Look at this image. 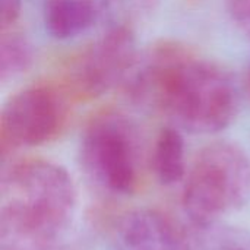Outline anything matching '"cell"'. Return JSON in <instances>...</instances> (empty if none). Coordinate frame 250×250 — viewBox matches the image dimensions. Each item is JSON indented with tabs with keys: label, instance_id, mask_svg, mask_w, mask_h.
I'll return each mask as SVG.
<instances>
[{
	"label": "cell",
	"instance_id": "obj_1",
	"mask_svg": "<svg viewBox=\"0 0 250 250\" xmlns=\"http://www.w3.org/2000/svg\"><path fill=\"white\" fill-rule=\"evenodd\" d=\"M123 85L133 103L167 116L190 133L224 130L240 107L233 76L174 41L158 42L138 56Z\"/></svg>",
	"mask_w": 250,
	"mask_h": 250
},
{
	"label": "cell",
	"instance_id": "obj_2",
	"mask_svg": "<svg viewBox=\"0 0 250 250\" xmlns=\"http://www.w3.org/2000/svg\"><path fill=\"white\" fill-rule=\"evenodd\" d=\"M76 212V186L64 167L44 158L16 161L1 174L0 250H51Z\"/></svg>",
	"mask_w": 250,
	"mask_h": 250
},
{
	"label": "cell",
	"instance_id": "obj_3",
	"mask_svg": "<svg viewBox=\"0 0 250 250\" xmlns=\"http://www.w3.org/2000/svg\"><path fill=\"white\" fill-rule=\"evenodd\" d=\"M250 201V160L234 142L205 145L188 168L182 207L198 229L217 226Z\"/></svg>",
	"mask_w": 250,
	"mask_h": 250
},
{
	"label": "cell",
	"instance_id": "obj_4",
	"mask_svg": "<svg viewBox=\"0 0 250 250\" xmlns=\"http://www.w3.org/2000/svg\"><path fill=\"white\" fill-rule=\"evenodd\" d=\"M79 161L88 180L104 193L133 195L142 177V145L138 127L117 111L92 117L81 136Z\"/></svg>",
	"mask_w": 250,
	"mask_h": 250
},
{
	"label": "cell",
	"instance_id": "obj_5",
	"mask_svg": "<svg viewBox=\"0 0 250 250\" xmlns=\"http://www.w3.org/2000/svg\"><path fill=\"white\" fill-rule=\"evenodd\" d=\"M136 59L133 29L123 23L111 25L70 60L66 88L79 100L98 98L125 83Z\"/></svg>",
	"mask_w": 250,
	"mask_h": 250
},
{
	"label": "cell",
	"instance_id": "obj_6",
	"mask_svg": "<svg viewBox=\"0 0 250 250\" xmlns=\"http://www.w3.org/2000/svg\"><path fill=\"white\" fill-rule=\"evenodd\" d=\"M66 120V98L54 86L34 85L15 92L4 103L0 116L1 157L53 141Z\"/></svg>",
	"mask_w": 250,
	"mask_h": 250
},
{
	"label": "cell",
	"instance_id": "obj_7",
	"mask_svg": "<svg viewBox=\"0 0 250 250\" xmlns=\"http://www.w3.org/2000/svg\"><path fill=\"white\" fill-rule=\"evenodd\" d=\"M114 233L120 250H188V242L177 226L151 208L123 214Z\"/></svg>",
	"mask_w": 250,
	"mask_h": 250
},
{
	"label": "cell",
	"instance_id": "obj_8",
	"mask_svg": "<svg viewBox=\"0 0 250 250\" xmlns=\"http://www.w3.org/2000/svg\"><path fill=\"white\" fill-rule=\"evenodd\" d=\"M101 16L98 0H45L42 22L56 40H70L88 31Z\"/></svg>",
	"mask_w": 250,
	"mask_h": 250
},
{
	"label": "cell",
	"instance_id": "obj_9",
	"mask_svg": "<svg viewBox=\"0 0 250 250\" xmlns=\"http://www.w3.org/2000/svg\"><path fill=\"white\" fill-rule=\"evenodd\" d=\"M151 166L155 177L164 186L185 182L188 174L186 145L179 127L167 126L160 130L154 142Z\"/></svg>",
	"mask_w": 250,
	"mask_h": 250
},
{
	"label": "cell",
	"instance_id": "obj_10",
	"mask_svg": "<svg viewBox=\"0 0 250 250\" xmlns=\"http://www.w3.org/2000/svg\"><path fill=\"white\" fill-rule=\"evenodd\" d=\"M34 63V48L26 37L3 31L0 41V79L7 82L26 73Z\"/></svg>",
	"mask_w": 250,
	"mask_h": 250
},
{
	"label": "cell",
	"instance_id": "obj_11",
	"mask_svg": "<svg viewBox=\"0 0 250 250\" xmlns=\"http://www.w3.org/2000/svg\"><path fill=\"white\" fill-rule=\"evenodd\" d=\"M226 6L236 26L250 38V0H226Z\"/></svg>",
	"mask_w": 250,
	"mask_h": 250
},
{
	"label": "cell",
	"instance_id": "obj_12",
	"mask_svg": "<svg viewBox=\"0 0 250 250\" xmlns=\"http://www.w3.org/2000/svg\"><path fill=\"white\" fill-rule=\"evenodd\" d=\"M22 12V0H0V26L1 31L12 28Z\"/></svg>",
	"mask_w": 250,
	"mask_h": 250
},
{
	"label": "cell",
	"instance_id": "obj_13",
	"mask_svg": "<svg viewBox=\"0 0 250 250\" xmlns=\"http://www.w3.org/2000/svg\"><path fill=\"white\" fill-rule=\"evenodd\" d=\"M246 85H248V91H249L250 94V64L249 69H248V75H246Z\"/></svg>",
	"mask_w": 250,
	"mask_h": 250
}]
</instances>
